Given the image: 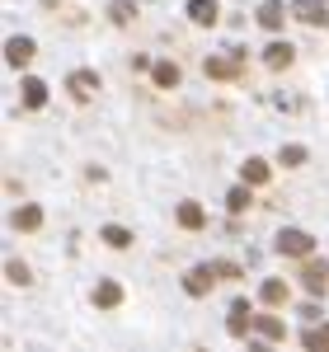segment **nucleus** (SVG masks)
Masks as SVG:
<instances>
[{"mask_svg": "<svg viewBox=\"0 0 329 352\" xmlns=\"http://www.w3.org/2000/svg\"><path fill=\"white\" fill-rule=\"evenodd\" d=\"M292 5H297V14H301L306 24H325L329 14H325V5H320V0H292Z\"/></svg>", "mask_w": 329, "mask_h": 352, "instance_id": "nucleus-16", "label": "nucleus"}, {"mask_svg": "<svg viewBox=\"0 0 329 352\" xmlns=\"http://www.w3.org/2000/svg\"><path fill=\"white\" fill-rule=\"evenodd\" d=\"M226 207H231V212H245L249 207V188H231L226 192Z\"/></svg>", "mask_w": 329, "mask_h": 352, "instance_id": "nucleus-23", "label": "nucleus"}, {"mask_svg": "<svg viewBox=\"0 0 329 352\" xmlns=\"http://www.w3.org/2000/svg\"><path fill=\"white\" fill-rule=\"evenodd\" d=\"M249 324H254V315H249V300H235V305H231V320H226V329H231L235 338H245Z\"/></svg>", "mask_w": 329, "mask_h": 352, "instance_id": "nucleus-5", "label": "nucleus"}, {"mask_svg": "<svg viewBox=\"0 0 329 352\" xmlns=\"http://www.w3.org/2000/svg\"><path fill=\"white\" fill-rule=\"evenodd\" d=\"M217 282H221L217 268H212V263H202V268H189V277H184V292H189V296H207Z\"/></svg>", "mask_w": 329, "mask_h": 352, "instance_id": "nucleus-3", "label": "nucleus"}, {"mask_svg": "<svg viewBox=\"0 0 329 352\" xmlns=\"http://www.w3.org/2000/svg\"><path fill=\"white\" fill-rule=\"evenodd\" d=\"M5 61H10V66H28V61H33V43H28V38H10V43H5Z\"/></svg>", "mask_w": 329, "mask_h": 352, "instance_id": "nucleus-6", "label": "nucleus"}, {"mask_svg": "<svg viewBox=\"0 0 329 352\" xmlns=\"http://www.w3.org/2000/svg\"><path fill=\"white\" fill-rule=\"evenodd\" d=\"M259 300H264V305H282V300H287V282H277V277H268V282L259 287Z\"/></svg>", "mask_w": 329, "mask_h": 352, "instance_id": "nucleus-15", "label": "nucleus"}, {"mask_svg": "<svg viewBox=\"0 0 329 352\" xmlns=\"http://www.w3.org/2000/svg\"><path fill=\"white\" fill-rule=\"evenodd\" d=\"M277 160H282V164H301L306 160V146H282V151H277Z\"/></svg>", "mask_w": 329, "mask_h": 352, "instance_id": "nucleus-24", "label": "nucleus"}, {"mask_svg": "<svg viewBox=\"0 0 329 352\" xmlns=\"http://www.w3.org/2000/svg\"><path fill=\"white\" fill-rule=\"evenodd\" d=\"M301 343H306L310 352H325V348H329V324H325V329H306Z\"/></svg>", "mask_w": 329, "mask_h": 352, "instance_id": "nucleus-22", "label": "nucleus"}, {"mask_svg": "<svg viewBox=\"0 0 329 352\" xmlns=\"http://www.w3.org/2000/svg\"><path fill=\"white\" fill-rule=\"evenodd\" d=\"M66 89H71L76 99H94V89H99V76H94V71H71V76H66Z\"/></svg>", "mask_w": 329, "mask_h": 352, "instance_id": "nucleus-4", "label": "nucleus"}, {"mask_svg": "<svg viewBox=\"0 0 329 352\" xmlns=\"http://www.w3.org/2000/svg\"><path fill=\"white\" fill-rule=\"evenodd\" d=\"M212 268H217V277H221V282H231V277H240V268H235V263H226V258H221V263H212Z\"/></svg>", "mask_w": 329, "mask_h": 352, "instance_id": "nucleus-25", "label": "nucleus"}, {"mask_svg": "<svg viewBox=\"0 0 329 352\" xmlns=\"http://www.w3.org/2000/svg\"><path fill=\"white\" fill-rule=\"evenodd\" d=\"M109 19H113V24H132V19H137L132 0H113V5H109Z\"/></svg>", "mask_w": 329, "mask_h": 352, "instance_id": "nucleus-21", "label": "nucleus"}, {"mask_svg": "<svg viewBox=\"0 0 329 352\" xmlns=\"http://www.w3.org/2000/svg\"><path fill=\"white\" fill-rule=\"evenodd\" d=\"M282 19H287L282 0H264V5H259V24L264 28H282Z\"/></svg>", "mask_w": 329, "mask_h": 352, "instance_id": "nucleus-10", "label": "nucleus"}, {"mask_svg": "<svg viewBox=\"0 0 329 352\" xmlns=\"http://www.w3.org/2000/svg\"><path fill=\"white\" fill-rule=\"evenodd\" d=\"M43 104H47V85L28 76L24 80V109H43Z\"/></svg>", "mask_w": 329, "mask_h": 352, "instance_id": "nucleus-13", "label": "nucleus"}, {"mask_svg": "<svg viewBox=\"0 0 329 352\" xmlns=\"http://www.w3.org/2000/svg\"><path fill=\"white\" fill-rule=\"evenodd\" d=\"M310 249H315V240L306 230H282L277 235V254L282 258H310Z\"/></svg>", "mask_w": 329, "mask_h": 352, "instance_id": "nucleus-1", "label": "nucleus"}, {"mask_svg": "<svg viewBox=\"0 0 329 352\" xmlns=\"http://www.w3.org/2000/svg\"><path fill=\"white\" fill-rule=\"evenodd\" d=\"M264 66H268V71L292 66V43H268V47H264Z\"/></svg>", "mask_w": 329, "mask_h": 352, "instance_id": "nucleus-7", "label": "nucleus"}, {"mask_svg": "<svg viewBox=\"0 0 329 352\" xmlns=\"http://www.w3.org/2000/svg\"><path fill=\"white\" fill-rule=\"evenodd\" d=\"M301 287L310 292V296H320V292H325V268H320V263H306V272H301Z\"/></svg>", "mask_w": 329, "mask_h": 352, "instance_id": "nucleus-17", "label": "nucleus"}, {"mask_svg": "<svg viewBox=\"0 0 329 352\" xmlns=\"http://www.w3.org/2000/svg\"><path fill=\"white\" fill-rule=\"evenodd\" d=\"M151 76H156V85H160V89H174V85L184 80L174 61H156V66H151Z\"/></svg>", "mask_w": 329, "mask_h": 352, "instance_id": "nucleus-11", "label": "nucleus"}, {"mask_svg": "<svg viewBox=\"0 0 329 352\" xmlns=\"http://www.w3.org/2000/svg\"><path fill=\"white\" fill-rule=\"evenodd\" d=\"M217 0H189V19L193 24H217Z\"/></svg>", "mask_w": 329, "mask_h": 352, "instance_id": "nucleus-9", "label": "nucleus"}, {"mask_svg": "<svg viewBox=\"0 0 329 352\" xmlns=\"http://www.w3.org/2000/svg\"><path fill=\"white\" fill-rule=\"evenodd\" d=\"M118 300H123V287H118V282H99V287H94V305H99V310H113Z\"/></svg>", "mask_w": 329, "mask_h": 352, "instance_id": "nucleus-12", "label": "nucleus"}, {"mask_svg": "<svg viewBox=\"0 0 329 352\" xmlns=\"http://www.w3.org/2000/svg\"><path fill=\"white\" fill-rule=\"evenodd\" d=\"M240 66H245V52H231V56H207V61H202V71H207L212 80H235V76H240Z\"/></svg>", "mask_w": 329, "mask_h": 352, "instance_id": "nucleus-2", "label": "nucleus"}, {"mask_svg": "<svg viewBox=\"0 0 329 352\" xmlns=\"http://www.w3.org/2000/svg\"><path fill=\"white\" fill-rule=\"evenodd\" d=\"M99 240L113 244V249H127V244H132V230H123V226H104V230H99Z\"/></svg>", "mask_w": 329, "mask_h": 352, "instance_id": "nucleus-19", "label": "nucleus"}, {"mask_svg": "<svg viewBox=\"0 0 329 352\" xmlns=\"http://www.w3.org/2000/svg\"><path fill=\"white\" fill-rule=\"evenodd\" d=\"M202 207H198V202H179V226H184V230H202Z\"/></svg>", "mask_w": 329, "mask_h": 352, "instance_id": "nucleus-14", "label": "nucleus"}, {"mask_svg": "<svg viewBox=\"0 0 329 352\" xmlns=\"http://www.w3.org/2000/svg\"><path fill=\"white\" fill-rule=\"evenodd\" d=\"M254 329H259V338H268V343L287 338V324H282L277 315H254Z\"/></svg>", "mask_w": 329, "mask_h": 352, "instance_id": "nucleus-8", "label": "nucleus"}, {"mask_svg": "<svg viewBox=\"0 0 329 352\" xmlns=\"http://www.w3.org/2000/svg\"><path fill=\"white\" fill-rule=\"evenodd\" d=\"M5 272H10V282H19V287L28 282V268H24V263H5Z\"/></svg>", "mask_w": 329, "mask_h": 352, "instance_id": "nucleus-26", "label": "nucleus"}, {"mask_svg": "<svg viewBox=\"0 0 329 352\" xmlns=\"http://www.w3.org/2000/svg\"><path fill=\"white\" fill-rule=\"evenodd\" d=\"M38 226H43V212L38 207H19L14 212V230H38Z\"/></svg>", "mask_w": 329, "mask_h": 352, "instance_id": "nucleus-20", "label": "nucleus"}, {"mask_svg": "<svg viewBox=\"0 0 329 352\" xmlns=\"http://www.w3.org/2000/svg\"><path fill=\"white\" fill-rule=\"evenodd\" d=\"M240 174H245V184H268V164H264V160H254V155H249V160L240 164Z\"/></svg>", "mask_w": 329, "mask_h": 352, "instance_id": "nucleus-18", "label": "nucleus"}]
</instances>
